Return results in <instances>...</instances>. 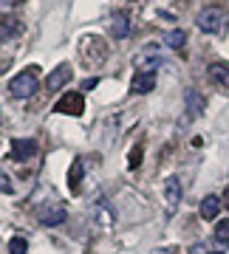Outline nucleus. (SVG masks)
<instances>
[{
	"label": "nucleus",
	"instance_id": "obj_1",
	"mask_svg": "<svg viewBox=\"0 0 229 254\" xmlns=\"http://www.w3.org/2000/svg\"><path fill=\"white\" fill-rule=\"evenodd\" d=\"M37 85H40V68L31 65V68L20 71L17 76L9 82V93L14 99H26V96H31V93L37 91Z\"/></svg>",
	"mask_w": 229,
	"mask_h": 254
},
{
	"label": "nucleus",
	"instance_id": "obj_2",
	"mask_svg": "<svg viewBox=\"0 0 229 254\" xmlns=\"http://www.w3.org/2000/svg\"><path fill=\"white\" fill-rule=\"evenodd\" d=\"M227 11L221 9V6H207V9L198 11V17H195V23H198V28H201L204 34H224L227 31Z\"/></svg>",
	"mask_w": 229,
	"mask_h": 254
},
{
	"label": "nucleus",
	"instance_id": "obj_3",
	"mask_svg": "<svg viewBox=\"0 0 229 254\" xmlns=\"http://www.w3.org/2000/svg\"><path fill=\"white\" fill-rule=\"evenodd\" d=\"M54 113H63V116H82L85 113V96L79 91H68L63 99L54 105Z\"/></svg>",
	"mask_w": 229,
	"mask_h": 254
},
{
	"label": "nucleus",
	"instance_id": "obj_4",
	"mask_svg": "<svg viewBox=\"0 0 229 254\" xmlns=\"http://www.w3.org/2000/svg\"><path fill=\"white\" fill-rule=\"evenodd\" d=\"M79 51H82V60L88 65H96L108 57V46H105V40H99V37H85Z\"/></svg>",
	"mask_w": 229,
	"mask_h": 254
},
{
	"label": "nucleus",
	"instance_id": "obj_5",
	"mask_svg": "<svg viewBox=\"0 0 229 254\" xmlns=\"http://www.w3.org/2000/svg\"><path fill=\"white\" fill-rule=\"evenodd\" d=\"M65 218H68V212L63 203H43L37 209V220L43 226H60V223H65Z\"/></svg>",
	"mask_w": 229,
	"mask_h": 254
},
{
	"label": "nucleus",
	"instance_id": "obj_6",
	"mask_svg": "<svg viewBox=\"0 0 229 254\" xmlns=\"http://www.w3.org/2000/svg\"><path fill=\"white\" fill-rule=\"evenodd\" d=\"M91 223L96 229H110V226H113V209H110V203L105 198L93 200V206H91Z\"/></svg>",
	"mask_w": 229,
	"mask_h": 254
},
{
	"label": "nucleus",
	"instance_id": "obj_7",
	"mask_svg": "<svg viewBox=\"0 0 229 254\" xmlns=\"http://www.w3.org/2000/svg\"><path fill=\"white\" fill-rule=\"evenodd\" d=\"M178 203H181V181L175 178V175H170L164 181V206H167V215H173L175 209H178Z\"/></svg>",
	"mask_w": 229,
	"mask_h": 254
},
{
	"label": "nucleus",
	"instance_id": "obj_8",
	"mask_svg": "<svg viewBox=\"0 0 229 254\" xmlns=\"http://www.w3.org/2000/svg\"><path fill=\"white\" fill-rule=\"evenodd\" d=\"M71 76H74V71H71V65H57L54 71L48 73V79H46V88L48 91H60L63 85H68L71 82Z\"/></svg>",
	"mask_w": 229,
	"mask_h": 254
},
{
	"label": "nucleus",
	"instance_id": "obj_9",
	"mask_svg": "<svg viewBox=\"0 0 229 254\" xmlns=\"http://www.w3.org/2000/svg\"><path fill=\"white\" fill-rule=\"evenodd\" d=\"M156 88V71H136L133 82H130V91L133 93H150Z\"/></svg>",
	"mask_w": 229,
	"mask_h": 254
},
{
	"label": "nucleus",
	"instance_id": "obj_10",
	"mask_svg": "<svg viewBox=\"0 0 229 254\" xmlns=\"http://www.w3.org/2000/svg\"><path fill=\"white\" fill-rule=\"evenodd\" d=\"M37 153V144L31 138H11V158L14 161H26Z\"/></svg>",
	"mask_w": 229,
	"mask_h": 254
},
{
	"label": "nucleus",
	"instance_id": "obj_11",
	"mask_svg": "<svg viewBox=\"0 0 229 254\" xmlns=\"http://www.w3.org/2000/svg\"><path fill=\"white\" fill-rule=\"evenodd\" d=\"M82 175H85V161L76 158V161L71 164V170H68V190H71L74 195L82 192Z\"/></svg>",
	"mask_w": 229,
	"mask_h": 254
},
{
	"label": "nucleus",
	"instance_id": "obj_12",
	"mask_svg": "<svg viewBox=\"0 0 229 254\" xmlns=\"http://www.w3.org/2000/svg\"><path fill=\"white\" fill-rule=\"evenodd\" d=\"M108 31H110V37L125 40V37L130 34V20H128V14H113V17L108 20Z\"/></svg>",
	"mask_w": 229,
	"mask_h": 254
},
{
	"label": "nucleus",
	"instance_id": "obj_13",
	"mask_svg": "<svg viewBox=\"0 0 229 254\" xmlns=\"http://www.w3.org/2000/svg\"><path fill=\"white\" fill-rule=\"evenodd\" d=\"M210 79L218 85L221 91L229 93V63H212L210 65Z\"/></svg>",
	"mask_w": 229,
	"mask_h": 254
},
{
	"label": "nucleus",
	"instance_id": "obj_14",
	"mask_svg": "<svg viewBox=\"0 0 229 254\" xmlns=\"http://www.w3.org/2000/svg\"><path fill=\"white\" fill-rule=\"evenodd\" d=\"M184 102H187V116L195 119V116H201L204 108H207V99H204L198 91H187V96H184Z\"/></svg>",
	"mask_w": 229,
	"mask_h": 254
},
{
	"label": "nucleus",
	"instance_id": "obj_15",
	"mask_svg": "<svg viewBox=\"0 0 229 254\" xmlns=\"http://www.w3.org/2000/svg\"><path fill=\"white\" fill-rule=\"evenodd\" d=\"M221 206H224V203H221L218 195H207V198L201 200V218L204 220H215L221 215Z\"/></svg>",
	"mask_w": 229,
	"mask_h": 254
},
{
	"label": "nucleus",
	"instance_id": "obj_16",
	"mask_svg": "<svg viewBox=\"0 0 229 254\" xmlns=\"http://www.w3.org/2000/svg\"><path fill=\"white\" fill-rule=\"evenodd\" d=\"M184 43H187V34H184L181 28H175V31H167L164 34V46L173 48V51H181Z\"/></svg>",
	"mask_w": 229,
	"mask_h": 254
},
{
	"label": "nucleus",
	"instance_id": "obj_17",
	"mask_svg": "<svg viewBox=\"0 0 229 254\" xmlns=\"http://www.w3.org/2000/svg\"><path fill=\"white\" fill-rule=\"evenodd\" d=\"M17 31H20L17 20H0V43H3V40H11Z\"/></svg>",
	"mask_w": 229,
	"mask_h": 254
},
{
	"label": "nucleus",
	"instance_id": "obj_18",
	"mask_svg": "<svg viewBox=\"0 0 229 254\" xmlns=\"http://www.w3.org/2000/svg\"><path fill=\"white\" fill-rule=\"evenodd\" d=\"M215 240L221 246H229V218L218 220V226H215Z\"/></svg>",
	"mask_w": 229,
	"mask_h": 254
},
{
	"label": "nucleus",
	"instance_id": "obj_19",
	"mask_svg": "<svg viewBox=\"0 0 229 254\" xmlns=\"http://www.w3.org/2000/svg\"><path fill=\"white\" fill-rule=\"evenodd\" d=\"M28 243H26V237H11L9 240V254H26Z\"/></svg>",
	"mask_w": 229,
	"mask_h": 254
},
{
	"label": "nucleus",
	"instance_id": "obj_20",
	"mask_svg": "<svg viewBox=\"0 0 229 254\" xmlns=\"http://www.w3.org/2000/svg\"><path fill=\"white\" fill-rule=\"evenodd\" d=\"M128 164H130V170H136L139 164H142V147H139V144L130 150V161Z\"/></svg>",
	"mask_w": 229,
	"mask_h": 254
},
{
	"label": "nucleus",
	"instance_id": "obj_21",
	"mask_svg": "<svg viewBox=\"0 0 229 254\" xmlns=\"http://www.w3.org/2000/svg\"><path fill=\"white\" fill-rule=\"evenodd\" d=\"M99 85V79H85L82 82V91H91V88H96Z\"/></svg>",
	"mask_w": 229,
	"mask_h": 254
},
{
	"label": "nucleus",
	"instance_id": "obj_22",
	"mask_svg": "<svg viewBox=\"0 0 229 254\" xmlns=\"http://www.w3.org/2000/svg\"><path fill=\"white\" fill-rule=\"evenodd\" d=\"M153 254H178V252H175V249H170V246H164V249H156Z\"/></svg>",
	"mask_w": 229,
	"mask_h": 254
},
{
	"label": "nucleus",
	"instance_id": "obj_23",
	"mask_svg": "<svg viewBox=\"0 0 229 254\" xmlns=\"http://www.w3.org/2000/svg\"><path fill=\"white\" fill-rule=\"evenodd\" d=\"M227 200H229V190H227ZM227 206H229V203H227Z\"/></svg>",
	"mask_w": 229,
	"mask_h": 254
},
{
	"label": "nucleus",
	"instance_id": "obj_24",
	"mask_svg": "<svg viewBox=\"0 0 229 254\" xmlns=\"http://www.w3.org/2000/svg\"><path fill=\"white\" fill-rule=\"evenodd\" d=\"M210 254H224V252H210Z\"/></svg>",
	"mask_w": 229,
	"mask_h": 254
}]
</instances>
